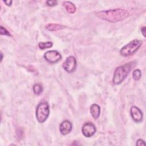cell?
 <instances>
[{
	"mask_svg": "<svg viewBox=\"0 0 146 146\" xmlns=\"http://www.w3.org/2000/svg\"><path fill=\"white\" fill-rule=\"evenodd\" d=\"M96 15L103 20L115 23L121 21L127 18L129 16V13L124 9H115L98 12Z\"/></svg>",
	"mask_w": 146,
	"mask_h": 146,
	"instance_id": "6da1fadb",
	"label": "cell"
},
{
	"mask_svg": "<svg viewBox=\"0 0 146 146\" xmlns=\"http://www.w3.org/2000/svg\"><path fill=\"white\" fill-rule=\"evenodd\" d=\"M133 65V62H131L117 67L114 71L112 79L113 83L115 84L121 83L127 76Z\"/></svg>",
	"mask_w": 146,
	"mask_h": 146,
	"instance_id": "7a4b0ae2",
	"label": "cell"
},
{
	"mask_svg": "<svg viewBox=\"0 0 146 146\" xmlns=\"http://www.w3.org/2000/svg\"><path fill=\"white\" fill-rule=\"evenodd\" d=\"M143 41L139 39H133L125 45L120 50V54L124 56H127L133 54L141 46Z\"/></svg>",
	"mask_w": 146,
	"mask_h": 146,
	"instance_id": "3957f363",
	"label": "cell"
},
{
	"mask_svg": "<svg viewBox=\"0 0 146 146\" xmlns=\"http://www.w3.org/2000/svg\"><path fill=\"white\" fill-rule=\"evenodd\" d=\"M49 113L48 104L46 102H40L38 105L36 110V117L37 120L40 123L44 122L47 120Z\"/></svg>",
	"mask_w": 146,
	"mask_h": 146,
	"instance_id": "277c9868",
	"label": "cell"
},
{
	"mask_svg": "<svg viewBox=\"0 0 146 146\" xmlns=\"http://www.w3.org/2000/svg\"><path fill=\"white\" fill-rule=\"evenodd\" d=\"M64 69L68 72H72L76 67V60L74 56H70L67 57L62 65Z\"/></svg>",
	"mask_w": 146,
	"mask_h": 146,
	"instance_id": "5b68a950",
	"label": "cell"
},
{
	"mask_svg": "<svg viewBox=\"0 0 146 146\" xmlns=\"http://www.w3.org/2000/svg\"><path fill=\"white\" fill-rule=\"evenodd\" d=\"M44 59L50 63H55L59 62L62 56L59 52L56 50H50L47 51L44 55Z\"/></svg>",
	"mask_w": 146,
	"mask_h": 146,
	"instance_id": "8992f818",
	"label": "cell"
},
{
	"mask_svg": "<svg viewBox=\"0 0 146 146\" xmlns=\"http://www.w3.org/2000/svg\"><path fill=\"white\" fill-rule=\"evenodd\" d=\"M82 131L84 136L90 137L92 136L96 132V127L92 123H86L82 127Z\"/></svg>",
	"mask_w": 146,
	"mask_h": 146,
	"instance_id": "52a82bcc",
	"label": "cell"
},
{
	"mask_svg": "<svg viewBox=\"0 0 146 146\" xmlns=\"http://www.w3.org/2000/svg\"><path fill=\"white\" fill-rule=\"evenodd\" d=\"M131 114L133 120L135 122L139 123L143 120V113L137 107L132 106L131 108Z\"/></svg>",
	"mask_w": 146,
	"mask_h": 146,
	"instance_id": "ba28073f",
	"label": "cell"
},
{
	"mask_svg": "<svg viewBox=\"0 0 146 146\" xmlns=\"http://www.w3.org/2000/svg\"><path fill=\"white\" fill-rule=\"evenodd\" d=\"M72 130V124L70 121L68 120H65L63 121L59 127L60 132L63 135H66L69 133Z\"/></svg>",
	"mask_w": 146,
	"mask_h": 146,
	"instance_id": "9c48e42d",
	"label": "cell"
},
{
	"mask_svg": "<svg viewBox=\"0 0 146 146\" xmlns=\"http://www.w3.org/2000/svg\"><path fill=\"white\" fill-rule=\"evenodd\" d=\"M90 112L94 118L98 119L100 113V108L98 104H93L90 107Z\"/></svg>",
	"mask_w": 146,
	"mask_h": 146,
	"instance_id": "30bf717a",
	"label": "cell"
},
{
	"mask_svg": "<svg viewBox=\"0 0 146 146\" xmlns=\"http://www.w3.org/2000/svg\"><path fill=\"white\" fill-rule=\"evenodd\" d=\"M63 6L68 13L73 14L76 11V7L75 5L70 1H64L63 3Z\"/></svg>",
	"mask_w": 146,
	"mask_h": 146,
	"instance_id": "8fae6325",
	"label": "cell"
},
{
	"mask_svg": "<svg viewBox=\"0 0 146 146\" xmlns=\"http://www.w3.org/2000/svg\"><path fill=\"white\" fill-rule=\"evenodd\" d=\"M65 27V26L61 25H59V24H56V23H49L47 24L46 26V28L50 30V31H57L62 29H64Z\"/></svg>",
	"mask_w": 146,
	"mask_h": 146,
	"instance_id": "7c38bea8",
	"label": "cell"
},
{
	"mask_svg": "<svg viewBox=\"0 0 146 146\" xmlns=\"http://www.w3.org/2000/svg\"><path fill=\"white\" fill-rule=\"evenodd\" d=\"M33 90L35 94L40 95L43 91V87L39 84H35L33 86Z\"/></svg>",
	"mask_w": 146,
	"mask_h": 146,
	"instance_id": "4fadbf2b",
	"label": "cell"
},
{
	"mask_svg": "<svg viewBox=\"0 0 146 146\" xmlns=\"http://www.w3.org/2000/svg\"><path fill=\"white\" fill-rule=\"evenodd\" d=\"M52 46V43L51 42H39L38 44L39 47L42 49H46L47 48L51 47Z\"/></svg>",
	"mask_w": 146,
	"mask_h": 146,
	"instance_id": "5bb4252c",
	"label": "cell"
},
{
	"mask_svg": "<svg viewBox=\"0 0 146 146\" xmlns=\"http://www.w3.org/2000/svg\"><path fill=\"white\" fill-rule=\"evenodd\" d=\"M141 72L140 70L136 69L133 71L132 74V77L134 80H139L141 78Z\"/></svg>",
	"mask_w": 146,
	"mask_h": 146,
	"instance_id": "9a60e30c",
	"label": "cell"
},
{
	"mask_svg": "<svg viewBox=\"0 0 146 146\" xmlns=\"http://www.w3.org/2000/svg\"><path fill=\"white\" fill-rule=\"evenodd\" d=\"M0 33H1V35H7V36H11L10 33L9 32V31L5 29V27H3V26H1V30H0Z\"/></svg>",
	"mask_w": 146,
	"mask_h": 146,
	"instance_id": "2e32d148",
	"label": "cell"
},
{
	"mask_svg": "<svg viewBox=\"0 0 146 146\" xmlns=\"http://www.w3.org/2000/svg\"><path fill=\"white\" fill-rule=\"evenodd\" d=\"M46 3L49 6H54L57 4V1L54 0H49L46 1Z\"/></svg>",
	"mask_w": 146,
	"mask_h": 146,
	"instance_id": "e0dca14e",
	"label": "cell"
},
{
	"mask_svg": "<svg viewBox=\"0 0 146 146\" xmlns=\"http://www.w3.org/2000/svg\"><path fill=\"white\" fill-rule=\"evenodd\" d=\"M136 145H139V146H141V145H145V143L144 142V141L142 139H138L137 140L136 142Z\"/></svg>",
	"mask_w": 146,
	"mask_h": 146,
	"instance_id": "ac0fdd59",
	"label": "cell"
},
{
	"mask_svg": "<svg viewBox=\"0 0 146 146\" xmlns=\"http://www.w3.org/2000/svg\"><path fill=\"white\" fill-rule=\"evenodd\" d=\"M141 33L143 34V35L145 37V27H143L141 29Z\"/></svg>",
	"mask_w": 146,
	"mask_h": 146,
	"instance_id": "d6986e66",
	"label": "cell"
},
{
	"mask_svg": "<svg viewBox=\"0 0 146 146\" xmlns=\"http://www.w3.org/2000/svg\"><path fill=\"white\" fill-rule=\"evenodd\" d=\"M4 2L6 3V5L7 6H10L12 3V1H9V0H7V1H4Z\"/></svg>",
	"mask_w": 146,
	"mask_h": 146,
	"instance_id": "ffe728a7",
	"label": "cell"
},
{
	"mask_svg": "<svg viewBox=\"0 0 146 146\" xmlns=\"http://www.w3.org/2000/svg\"><path fill=\"white\" fill-rule=\"evenodd\" d=\"M1 60L2 61V54H1Z\"/></svg>",
	"mask_w": 146,
	"mask_h": 146,
	"instance_id": "44dd1931",
	"label": "cell"
}]
</instances>
